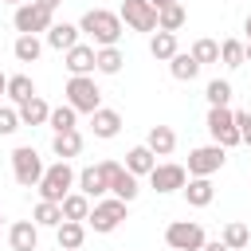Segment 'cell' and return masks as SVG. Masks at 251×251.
<instances>
[{
    "mask_svg": "<svg viewBox=\"0 0 251 251\" xmlns=\"http://www.w3.org/2000/svg\"><path fill=\"white\" fill-rule=\"evenodd\" d=\"M78 27H82V35H90L98 47H118V39H122V16H118V12H106V8H90Z\"/></svg>",
    "mask_w": 251,
    "mask_h": 251,
    "instance_id": "obj_1",
    "label": "cell"
},
{
    "mask_svg": "<svg viewBox=\"0 0 251 251\" xmlns=\"http://www.w3.org/2000/svg\"><path fill=\"white\" fill-rule=\"evenodd\" d=\"M75 184H78V173H75L67 161H55V165H47V173H43V180H39L35 188H39V200L63 204V196H67Z\"/></svg>",
    "mask_w": 251,
    "mask_h": 251,
    "instance_id": "obj_2",
    "label": "cell"
},
{
    "mask_svg": "<svg viewBox=\"0 0 251 251\" xmlns=\"http://www.w3.org/2000/svg\"><path fill=\"white\" fill-rule=\"evenodd\" d=\"M204 126H208V133H212L216 145H224V149L243 145V133H239V126H235V110H231V106H212Z\"/></svg>",
    "mask_w": 251,
    "mask_h": 251,
    "instance_id": "obj_3",
    "label": "cell"
},
{
    "mask_svg": "<svg viewBox=\"0 0 251 251\" xmlns=\"http://www.w3.org/2000/svg\"><path fill=\"white\" fill-rule=\"evenodd\" d=\"M67 102L78 110V114H94L102 106V90L94 82V75H71L67 82Z\"/></svg>",
    "mask_w": 251,
    "mask_h": 251,
    "instance_id": "obj_4",
    "label": "cell"
},
{
    "mask_svg": "<svg viewBox=\"0 0 251 251\" xmlns=\"http://www.w3.org/2000/svg\"><path fill=\"white\" fill-rule=\"evenodd\" d=\"M12 173H16V184H20V188H35V184L43 180L47 165L39 161V153H35L31 145H20V149H12Z\"/></svg>",
    "mask_w": 251,
    "mask_h": 251,
    "instance_id": "obj_5",
    "label": "cell"
},
{
    "mask_svg": "<svg viewBox=\"0 0 251 251\" xmlns=\"http://www.w3.org/2000/svg\"><path fill=\"white\" fill-rule=\"evenodd\" d=\"M165 243H169L173 251H200L208 239H204V227H200L196 220H173V224L165 227Z\"/></svg>",
    "mask_w": 251,
    "mask_h": 251,
    "instance_id": "obj_6",
    "label": "cell"
},
{
    "mask_svg": "<svg viewBox=\"0 0 251 251\" xmlns=\"http://www.w3.org/2000/svg\"><path fill=\"white\" fill-rule=\"evenodd\" d=\"M122 220H126V200L110 196V200H94V208H90V216H86V227H94L98 235H106V231H114Z\"/></svg>",
    "mask_w": 251,
    "mask_h": 251,
    "instance_id": "obj_7",
    "label": "cell"
},
{
    "mask_svg": "<svg viewBox=\"0 0 251 251\" xmlns=\"http://www.w3.org/2000/svg\"><path fill=\"white\" fill-rule=\"evenodd\" d=\"M55 12H47L43 4H35V0H27V4H20L16 8V16H12V24H16V31L20 35H39V31H47L55 20H51Z\"/></svg>",
    "mask_w": 251,
    "mask_h": 251,
    "instance_id": "obj_8",
    "label": "cell"
},
{
    "mask_svg": "<svg viewBox=\"0 0 251 251\" xmlns=\"http://www.w3.org/2000/svg\"><path fill=\"white\" fill-rule=\"evenodd\" d=\"M224 161H227V149L224 145H196L192 153H188V176H212V173H220L224 169Z\"/></svg>",
    "mask_w": 251,
    "mask_h": 251,
    "instance_id": "obj_9",
    "label": "cell"
},
{
    "mask_svg": "<svg viewBox=\"0 0 251 251\" xmlns=\"http://www.w3.org/2000/svg\"><path fill=\"white\" fill-rule=\"evenodd\" d=\"M118 16L126 20L129 31H157V8L149 0H122V12Z\"/></svg>",
    "mask_w": 251,
    "mask_h": 251,
    "instance_id": "obj_10",
    "label": "cell"
},
{
    "mask_svg": "<svg viewBox=\"0 0 251 251\" xmlns=\"http://www.w3.org/2000/svg\"><path fill=\"white\" fill-rule=\"evenodd\" d=\"M184 180H188V169H184V165H173V161L153 165V173H149V184H153L157 192H180Z\"/></svg>",
    "mask_w": 251,
    "mask_h": 251,
    "instance_id": "obj_11",
    "label": "cell"
},
{
    "mask_svg": "<svg viewBox=\"0 0 251 251\" xmlns=\"http://www.w3.org/2000/svg\"><path fill=\"white\" fill-rule=\"evenodd\" d=\"M71 75H94L98 71V51L90 47V43H75L71 51H67V63H63Z\"/></svg>",
    "mask_w": 251,
    "mask_h": 251,
    "instance_id": "obj_12",
    "label": "cell"
},
{
    "mask_svg": "<svg viewBox=\"0 0 251 251\" xmlns=\"http://www.w3.org/2000/svg\"><path fill=\"white\" fill-rule=\"evenodd\" d=\"M8 243H12V251H35V247H39V224H35V220L12 224V227H8Z\"/></svg>",
    "mask_w": 251,
    "mask_h": 251,
    "instance_id": "obj_13",
    "label": "cell"
},
{
    "mask_svg": "<svg viewBox=\"0 0 251 251\" xmlns=\"http://www.w3.org/2000/svg\"><path fill=\"white\" fill-rule=\"evenodd\" d=\"M90 129H94V137H118L122 133V114L118 110H110V106H98L94 114H90Z\"/></svg>",
    "mask_w": 251,
    "mask_h": 251,
    "instance_id": "obj_14",
    "label": "cell"
},
{
    "mask_svg": "<svg viewBox=\"0 0 251 251\" xmlns=\"http://www.w3.org/2000/svg\"><path fill=\"white\" fill-rule=\"evenodd\" d=\"M180 192H184V200H188L192 208H208V204L216 200V188H212V176H188Z\"/></svg>",
    "mask_w": 251,
    "mask_h": 251,
    "instance_id": "obj_15",
    "label": "cell"
},
{
    "mask_svg": "<svg viewBox=\"0 0 251 251\" xmlns=\"http://www.w3.org/2000/svg\"><path fill=\"white\" fill-rule=\"evenodd\" d=\"M55 239H59V251H78L86 239V220H63L55 227Z\"/></svg>",
    "mask_w": 251,
    "mask_h": 251,
    "instance_id": "obj_16",
    "label": "cell"
},
{
    "mask_svg": "<svg viewBox=\"0 0 251 251\" xmlns=\"http://www.w3.org/2000/svg\"><path fill=\"white\" fill-rule=\"evenodd\" d=\"M51 153H55L59 161L78 157V153H82V133H78V129H63V133H55V137H51Z\"/></svg>",
    "mask_w": 251,
    "mask_h": 251,
    "instance_id": "obj_17",
    "label": "cell"
},
{
    "mask_svg": "<svg viewBox=\"0 0 251 251\" xmlns=\"http://www.w3.org/2000/svg\"><path fill=\"white\" fill-rule=\"evenodd\" d=\"M78 192H86L90 200H102V196L110 192V184H106V176H102L98 165H86V169L78 173Z\"/></svg>",
    "mask_w": 251,
    "mask_h": 251,
    "instance_id": "obj_18",
    "label": "cell"
},
{
    "mask_svg": "<svg viewBox=\"0 0 251 251\" xmlns=\"http://www.w3.org/2000/svg\"><path fill=\"white\" fill-rule=\"evenodd\" d=\"M78 35H82V27H75V24H51L47 27V43L55 47V51H71L75 43H78Z\"/></svg>",
    "mask_w": 251,
    "mask_h": 251,
    "instance_id": "obj_19",
    "label": "cell"
},
{
    "mask_svg": "<svg viewBox=\"0 0 251 251\" xmlns=\"http://www.w3.org/2000/svg\"><path fill=\"white\" fill-rule=\"evenodd\" d=\"M153 165H157V153H153L149 145H133V149L126 153V169H129L133 176H149Z\"/></svg>",
    "mask_w": 251,
    "mask_h": 251,
    "instance_id": "obj_20",
    "label": "cell"
},
{
    "mask_svg": "<svg viewBox=\"0 0 251 251\" xmlns=\"http://www.w3.org/2000/svg\"><path fill=\"white\" fill-rule=\"evenodd\" d=\"M145 145H149L157 157H169V153L176 149V133H173V126H149V137H145Z\"/></svg>",
    "mask_w": 251,
    "mask_h": 251,
    "instance_id": "obj_21",
    "label": "cell"
},
{
    "mask_svg": "<svg viewBox=\"0 0 251 251\" xmlns=\"http://www.w3.org/2000/svg\"><path fill=\"white\" fill-rule=\"evenodd\" d=\"M169 71H173L176 82H192V78L200 75V63L192 59V51H176V55L169 59Z\"/></svg>",
    "mask_w": 251,
    "mask_h": 251,
    "instance_id": "obj_22",
    "label": "cell"
},
{
    "mask_svg": "<svg viewBox=\"0 0 251 251\" xmlns=\"http://www.w3.org/2000/svg\"><path fill=\"white\" fill-rule=\"evenodd\" d=\"M16 110H20V122H24V126H43V122L51 118V106H47L39 94H35V98H27V102H20Z\"/></svg>",
    "mask_w": 251,
    "mask_h": 251,
    "instance_id": "obj_23",
    "label": "cell"
},
{
    "mask_svg": "<svg viewBox=\"0 0 251 251\" xmlns=\"http://www.w3.org/2000/svg\"><path fill=\"white\" fill-rule=\"evenodd\" d=\"M149 55L153 59H161V63H169L173 55H176V31H153V39H149Z\"/></svg>",
    "mask_w": 251,
    "mask_h": 251,
    "instance_id": "obj_24",
    "label": "cell"
},
{
    "mask_svg": "<svg viewBox=\"0 0 251 251\" xmlns=\"http://www.w3.org/2000/svg\"><path fill=\"white\" fill-rule=\"evenodd\" d=\"M59 208H63V220H86L90 216V196L86 192H67Z\"/></svg>",
    "mask_w": 251,
    "mask_h": 251,
    "instance_id": "obj_25",
    "label": "cell"
},
{
    "mask_svg": "<svg viewBox=\"0 0 251 251\" xmlns=\"http://www.w3.org/2000/svg\"><path fill=\"white\" fill-rule=\"evenodd\" d=\"M184 20H188V12H184V4H180V0L157 12V27H161V31H180V27H184Z\"/></svg>",
    "mask_w": 251,
    "mask_h": 251,
    "instance_id": "obj_26",
    "label": "cell"
},
{
    "mask_svg": "<svg viewBox=\"0 0 251 251\" xmlns=\"http://www.w3.org/2000/svg\"><path fill=\"white\" fill-rule=\"evenodd\" d=\"M12 55H16L20 63H35V59L43 55V43H39V35H16V43H12Z\"/></svg>",
    "mask_w": 251,
    "mask_h": 251,
    "instance_id": "obj_27",
    "label": "cell"
},
{
    "mask_svg": "<svg viewBox=\"0 0 251 251\" xmlns=\"http://www.w3.org/2000/svg\"><path fill=\"white\" fill-rule=\"evenodd\" d=\"M110 192H114L118 200H126V204H129V200H137V192H141V188H137V176H133L129 169H122V173L110 180Z\"/></svg>",
    "mask_w": 251,
    "mask_h": 251,
    "instance_id": "obj_28",
    "label": "cell"
},
{
    "mask_svg": "<svg viewBox=\"0 0 251 251\" xmlns=\"http://www.w3.org/2000/svg\"><path fill=\"white\" fill-rule=\"evenodd\" d=\"M47 126L55 129V133H63V129H78V110L67 102V106H55L51 110V118H47Z\"/></svg>",
    "mask_w": 251,
    "mask_h": 251,
    "instance_id": "obj_29",
    "label": "cell"
},
{
    "mask_svg": "<svg viewBox=\"0 0 251 251\" xmlns=\"http://www.w3.org/2000/svg\"><path fill=\"white\" fill-rule=\"evenodd\" d=\"M31 220H35L39 227H59V224H63V208H59L55 200H39L35 212H31Z\"/></svg>",
    "mask_w": 251,
    "mask_h": 251,
    "instance_id": "obj_30",
    "label": "cell"
},
{
    "mask_svg": "<svg viewBox=\"0 0 251 251\" xmlns=\"http://www.w3.org/2000/svg\"><path fill=\"white\" fill-rule=\"evenodd\" d=\"M220 63H224V67H243V63H247V43L224 39V43H220Z\"/></svg>",
    "mask_w": 251,
    "mask_h": 251,
    "instance_id": "obj_31",
    "label": "cell"
},
{
    "mask_svg": "<svg viewBox=\"0 0 251 251\" xmlns=\"http://www.w3.org/2000/svg\"><path fill=\"white\" fill-rule=\"evenodd\" d=\"M8 98L20 106V102H27V98H35V82L27 78V75H12L8 78Z\"/></svg>",
    "mask_w": 251,
    "mask_h": 251,
    "instance_id": "obj_32",
    "label": "cell"
},
{
    "mask_svg": "<svg viewBox=\"0 0 251 251\" xmlns=\"http://www.w3.org/2000/svg\"><path fill=\"white\" fill-rule=\"evenodd\" d=\"M220 239H224L231 251H243V247L251 243V231H247L243 224H235V220H231V224H224V235H220Z\"/></svg>",
    "mask_w": 251,
    "mask_h": 251,
    "instance_id": "obj_33",
    "label": "cell"
},
{
    "mask_svg": "<svg viewBox=\"0 0 251 251\" xmlns=\"http://www.w3.org/2000/svg\"><path fill=\"white\" fill-rule=\"evenodd\" d=\"M122 51L118 47H98V75H118L122 71Z\"/></svg>",
    "mask_w": 251,
    "mask_h": 251,
    "instance_id": "obj_34",
    "label": "cell"
},
{
    "mask_svg": "<svg viewBox=\"0 0 251 251\" xmlns=\"http://www.w3.org/2000/svg\"><path fill=\"white\" fill-rule=\"evenodd\" d=\"M204 98H208V106H227L231 102V82L227 78H212L208 90H204Z\"/></svg>",
    "mask_w": 251,
    "mask_h": 251,
    "instance_id": "obj_35",
    "label": "cell"
},
{
    "mask_svg": "<svg viewBox=\"0 0 251 251\" xmlns=\"http://www.w3.org/2000/svg\"><path fill=\"white\" fill-rule=\"evenodd\" d=\"M192 59L204 67V63H220V43L216 39H196L192 43Z\"/></svg>",
    "mask_w": 251,
    "mask_h": 251,
    "instance_id": "obj_36",
    "label": "cell"
},
{
    "mask_svg": "<svg viewBox=\"0 0 251 251\" xmlns=\"http://www.w3.org/2000/svg\"><path fill=\"white\" fill-rule=\"evenodd\" d=\"M24 122H20V110L16 106H0V137H8V133H16Z\"/></svg>",
    "mask_w": 251,
    "mask_h": 251,
    "instance_id": "obj_37",
    "label": "cell"
},
{
    "mask_svg": "<svg viewBox=\"0 0 251 251\" xmlns=\"http://www.w3.org/2000/svg\"><path fill=\"white\" fill-rule=\"evenodd\" d=\"M98 169H102V176H106V184H110V180H114V176H118V173H122L126 165H118V161H102Z\"/></svg>",
    "mask_w": 251,
    "mask_h": 251,
    "instance_id": "obj_38",
    "label": "cell"
},
{
    "mask_svg": "<svg viewBox=\"0 0 251 251\" xmlns=\"http://www.w3.org/2000/svg\"><path fill=\"white\" fill-rule=\"evenodd\" d=\"M235 126H239V129L251 126V106H247V110H235Z\"/></svg>",
    "mask_w": 251,
    "mask_h": 251,
    "instance_id": "obj_39",
    "label": "cell"
},
{
    "mask_svg": "<svg viewBox=\"0 0 251 251\" xmlns=\"http://www.w3.org/2000/svg\"><path fill=\"white\" fill-rule=\"evenodd\" d=\"M200 251H231V247H227V243H224V239H212V243H204V247H200Z\"/></svg>",
    "mask_w": 251,
    "mask_h": 251,
    "instance_id": "obj_40",
    "label": "cell"
},
{
    "mask_svg": "<svg viewBox=\"0 0 251 251\" xmlns=\"http://www.w3.org/2000/svg\"><path fill=\"white\" fill-rule=\"evenodd\" d=\"M35 4H43V8H47V12H55V8H59V4H63V0H35Z\"/></svg>",
    "mask_w": 251,
    "mask_h": 251,
    "instance_id": "obj_41",
    "label": "cell"
},
{
    "mask_svg": "<svg viewBox=\"0 0 251 251\" xmlns=\"http://www.w3.org/2000/svg\"><path fill=\"white\" fill-rule=\"evenodd\" d=\"M149 4H153V8L161 12V8H169V4H176V0H149Z\"/></svg>",
    "mask_w": 251,
    "mask_h": 251,
    "instance_id": "obj_42",
    "label": "cell"
},
{
    "mask_svg": "<svg viewBox=\"0 0 251 251\" xmlns=\"http://www.w3.org/2000/svg\"><path fill=\"white\" fill-rule=\"evenodd\" d=\"M239 133H243V145H251V126H247V129H239Z\"/></svg>",
    "mask_w": 251,
    "mask_h": 251,
    "instance_id": "obj_43",
    "label": "cell"
},
{
    "mask_svg": "<svg viewBox=\"0 0 251 251\" xmlns=\"http://www.w3.org/2000/svg\"><path fill=\"white\" fill-rule=\"evenodd\" d=\"M0 94H8V75H0Z\"/></svg>",
    "mask_w": 251,
    "mask_h": 251,
    "instance_id": "obj_44",
    "label": "cell"
},
{
    "mask_svg": "<svg viewBox=\"0 0 251 251\" xmlns=\"http://www.w3.org/2000/svg\"><path fill=\"white\" fill-rule=\"evenodd\" d=\"M243 27H247V39H251V16H247V20H243Z\"/></svg>",
    "mask_w": 251,
    "mask_h": 251,
    "instance_id": "obj_45",
    "label": "cell"
},
{
    "mask_svg": "<svg viewBox=\"0 0 251 251\" xmlns=\"http://www.w3.org/2000/svg\"><path fill=\"white\" fill-rule=\"evenodd\" d=\"M4 4H16V8H20V4H27V0H4Z\"/></svg>",
    "mask_w": 251,
    "mask_h": 251,
    "instance_id": "obj_46",
    "label": "cell"
},
{
    "mask_svg": "<svg viewBox=\"0 0 251 251\" xmlns=\"http://www.w3.org/2000/svg\"><path fill=\"white\" fill-rule=\"evenodd\" d=\"M247 63H251V39H247Z\"/></svg>",
    "mask_w": 251,
    "mask_h": 251,
    "instance_id": "obj_47",
    "label": "cell"
},
{
    "mask_svg": "<svg viewBox=\"0 0 251 251\" xmlns=\"http://www.w3.org/2000/svg\"><path fill=\"white\" fill-rule=\"evenodd\" d=\"M0 227H4V216H0Z\"/></svg>",
    "mask_w": 251,
    "mask_h": 251,
    "instance_id": "obj_48",
    "label": "cell"
},
{
    "mask_svg": "<svg viewBox=\"0 0 251 251\" xmlns=\"http://www.w3.org/2000/svg\"><path fill=\"white\" fill-rule=\"evenodd\" d=\"M0 165H4V157H0Z\"/></svg>",
    "mask_w": 251,
    "mask_h": 251,
    "instance_id": "obj_49",
    "label": "cell"
}]
</instances>
